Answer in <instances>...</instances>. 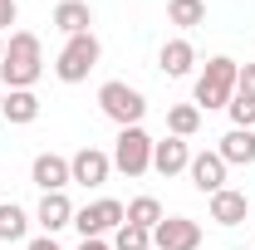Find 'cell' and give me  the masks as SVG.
Masks as SVG:
<instances>
[{"instance_id":"obj_9","label":"cell","mask_w":255,"mask_h":250,"mask_svg":"<svg viewBox=\"0 0 255 250\" xmlns=\"http://www.w3.org/2000/svg\"><path fill=\"white\" fill-rule=\"evenodd\" d=\"M226 113H231L236 127H255V64H241V74H236V98L226 103Z\"/></svg>"},{"instance_id":"obj_12","label":"cell","mask_w":255,"mask_h":250,"mask_svg":"<svg viewBox=\"0 0 255 250\" xmlns=\"http://www.w3.org/2000/svg\"><path fill=\"white\" fill-rule=\"evenodd\" d=\"M191 167V147L187 137H162V142H152V172H162V177H177V172H187Z\"/></svg>"},{"instance_id":"obj_1","label":"cell","mask_w":255,"mask_h":250,"mask_svg":"<svg viewBox=\"0 0 255 250\" xmlns=\"http://www.w3.org/2000/svg\"><path fill=\"white\" fill-rule=\"evenodd\" d=\"M44 74V44L34 30H10L0 59V89H34Z\"/></svg>"},{"instance_id":"obj_23","label":"cell","mask_w":255,"mask_h":250,"mask_svg":"<svg viewBox=\"0 0 255 250\" xmlns=\"http://www.w3.org/2000/svg\"><path fill=\"white\" fill-rule=\"evenodd\" d=\"M113 250H152V231H142V226H118L113 231Z\"/></svg>"},{"instance_id":"obj_6","label":"cell","mask_w":255,"mask_h":250,"mask_svg":"<svg viewBox=\"0 0 255 250\" xmlns=\"http://www.w3.org/2000/svg\"><path fill=\"white\" fill-rule=\"evenodd\" d=\"M128 221V206L123 201H113V196H98L94 206H84V211H74V226H79V236L84 241H103L108 231H118Z\"/></svg>"},{"instance_id":"obj_19","label":"cell","mask_w":255,"mask_h":250,"mask_svg":"<svg viewBox=\"0 0 255 250\" xmlns=\"http://www.w3.org/2000/svg\"><path fill=\"white\" fill-rule=\"evenodd\" d=\"M167 132L172 137H196L201 132V108L196 103H172L167 108Z\"/></svg>"},{"instance_id":"obj_27","label":"cell","mask_w":255,"mask_h":250,"mask_svg":"<svg viewBox=\"0 0 255 250\" xmlns=\"http://www.w3.org/2000/svg\"><path fill=\"white\" fill-rule=\"evenodd\" d=\"M0 59H5V34H0Z\"/></svg>"},{"instance_id":"obj_21","label":"cell","mask_w":255,"mask_h":250,"mask_svg":"<svg viewBox=\"0 0 255 250\" xmlns=\"http://www.w3.org/2000/svg\"><path fill=\"white\" fill-rule=\"evenodd\" d=\"M167 20H172L177 30L206 25V0H167Z\"/></svg>"},{"instance_id":"obj_28","label":"cell","mask_w":255,"mask_h":250,"mask_svg":"<svg viewBox=\"0 0 255 250\" xmlns=\"http://www.w3.org/2000/svg\"><path fill=\"white\" fill-rule=\"evenodd\" d=\"M0 103H5V89H0Z\"/></svg>"},{"instance_id":"obj_17","label":"cell","mask_w":255,"mask_h":250,"mask_svg":"<svg viewBox=\"0 0 255 250\" xmlns=\"http://www.w3.org/2000/svg\"><path fill=\"white\" fill-rule=\"evenodd\" d=\"M94 25V10H89V0H59L54 5V30L69 39V34H89Z\"/></svg>"},{"instance_id":"obj_20","label":"cell","mask_w":255,"mask_h":250,"mask_svg":"<svg viewBox=\"0 0 255 250\" xmlns=\"http://www.w3.org/2000/svg\"><path fill=\"white\" fill-rule=\"evenodd\" d=\"M25 236H30V216H25V206L5 201V206H0V241L15 246V241H25Z\"/></svg>"},{"instance_id":"obj_22","label":"cell","mask_w":255,"mask_h":250,"mask_svg":"<svg viewBox=\"0 0 255 250\" xmlns=\"http://www.w3.org/2000/svg\"><path fill=\"white\" fill-rule=\"evenodd\" d=\"M157 221H162V201H157V196H132V201H128V226L152 231Z\"/></svg>"},{"instance_id":"obj_29","label":"cell","mask_w":255,"mask_h":250,"mask_svg":"<svg viewBox=\"0 0 255 250\" xmlns=\"http://www.w3.org/2000/svg\"><path fill=\"white\" fill-rule=\"evenodd\" d=\"M251 216H255V206H251Z\"/></svg>"},{"instance_id":"obj_15","label":"cell","mask_w":255,"mask_h":250,"mask_svg":"<svg viewBox=\"0 0 255 250\" xmlns=\"http://www.w3.org/2000/svg\"><path fill=\"white\" fill-rule=\"evenodd\" d=\"M246 216H251V201H246V191H231V187L211 191V221H216V226H241Z\"/></svg>"},{"instance_id":"obj_2","label":"cell","mask_w":255,"mask_h":250,"mask_svg":"<svg viewBox=\"0 0 255 250\" xmlns=\"http://www.w3.org/2000/svg\"><path fill=\"white\" fill-rule=\"evenodd\" d=\"M236 74H241V64L231 59V54H216V59H206V69L196 74L191 103H196L201 113H211V108H226V103L236 98Z\"/></svg>"},{"instance_id":"obj_5","label":"cell","mask_w":255,"mask_h":250,"mask_svg":"<svg viewBox=\"0 0 255 250\" xmlns=\"http://www.w3.org/2000/svg\"><path fill=\"white\" fill-rule=\"evenodd\" d=\"M108 157H113V167H118L123 177H142V172H152V137H147L142 127H118Z\"/></svg>"},{"instance_id":"obj_11","label":"cell","mask_w":255,"mask_h":250,"mask_svg":"<svg viewBox=\"0 0 255 250\" xmlns=\"http://www.w3.org/2000/svg\"><path fill=\"white\" fill-rule=\"evenodd\" d=\"M30 182L39 191H64L74 177H69V157H59V152H39L30 162Z\"/></svg>"},{"instance_id":"obj_24","label":"cell","mask_w":255,"mask_h":250,"mask_svg":"<svg viewBox=\"0 0 255 250\" xmlns=\"http://www.w3.org/2000/svg\"><path fill=\"white\" fill-rule=\"evenodd\" d=\"M15 20H20V5H15V0H0V34L10 30Z\"/></svg>"},{"instance_id":"obj_13","label":"cell","mask_w":255,"mask_h":250,"mask_svg":"<svg viewBox=\"0 0 255 250\" xmlns=\"http://www.w3.org/2000/svg\"><path fill=\"white\" fill-rule=\"evenodd\" d=\"M0 118H5V123H15V127H30L34 118H39V98H34V89H5Z\"/></svg>"},{"instance_id":"obj_26","label":"cell","mask_w":255,"mask_h":250,"mask_svg":"<svg viewBox=\"0 0 255 250\" xmlns=\"http://www.w3.org/2000/svg\"><path fill=\"white\" fill-rule=\"evenodd\" d=\"M79 250H113V246H108V241H84Z\"/></svg>"},{"instance_id":"obj_16","label":"cell","mask_w":255,"mask_h":250,"mask_svg":"<svg viewBox=\"0 0 255 250\" xmlns=\"http://www.w3.org/2000/svg\"><path fill=\"white\" fill-rule=\"evenodd\" d=\"M216 152H221L226 167H251L255 162V127H231Z\"/></svg>"},{"instance_id":"obj_3","label":"cell","mask_w":255,"mask_h":250,"mask_svg":"<svg viewBox=\"0 0 255 250\" xmlns=\"http://www.w3.org/2000/svg\"><path fill=\"white\" fill-rule=\"evenodd\" d=\"M98 59H103V44H98V34H69L59 49V59H54V74H59L64 84H84L89 74L98 69Z\"/></svg>"},{"instance_id":"obj_18","label":"cell","mask_w":255,"mask_h":250,"mask_svg":"<svg viewBox=\"0 0 255 250\" xmlns=\"http://www.w3.org/2000/svg\"><path fill=\"white\" fill-rule=\"evenodd\" d=\"M191 64H196V49H191V39H167L157 54V69L167 74V79H187Z\"/></svg>"},{"instance_id":"obj_10","label":"cell","mask_w":255,"mask_h":250,"mask_svg":"<svg viewBox=\"0 0 255 250\" xmlns=\"http://www.w3.org/2000/svg\"><path fill=\"white\" fill-rule=\"evenodd\" d=\"M187 177H191V187L201 191V196L221 191V187H226V162H221V152H191Z\"/></svg>"},{"instance_id":"obj_14","label":"cell","mask_w":255,"mask_h":250,"mask_svg":"<svg viewBox=\"0 0 255 250\" xmlns=\"http://www.w3.org/2000/svg\"><path fill=\"white\" fill-rule=\"evenodd\" d=\"M34 221L44 226V236H54V231H64V226H74V201H69L64 191H44V201H39Z\"/></svg>"},{"instance_id":"obj_25","label":"cell","mask_w":255,"mask_h":250,"mask_svg":"<svg viewBox=\"0 0 255 250\" xmlns=\"http://www.w3.org/2000/svg\"><path fill=\"white\" fill-rule=\"evenodd\" d=\"M25 250H59V241H54V236H34Z\"/></svg>"},{"instance_id":"obj_7","label":"cell","mask_w":255,"mask_h":250,"mask_svg":"<svg viewBox=\"0 0 255 250\" xmlns=\"http://www.w3.org/2000/svg\"><path fill=\"white\" fill-rule=\"evenodd\" d=\"M152 250H201V221L162 216L157 226H152Z\"/></svg>"},{"instance_id":"obj_8","label":"cell","mask_w":255,"mask_h":250,"mask_svg":"<svg viewBox=\"0 0 255 250\" xmlns=\"http://www.w3.org/2000/svg\"><path fill=\"white\" fill-rule=\"evenodd\" d=\"M108 172H113V157L103 152V147H79V152L69 157V177L79 187H103Z\"/></svg>"},{"instance_id":"obj_4","label":"cell","mask_w":255,"mask_h":250,"mask_svg":"<svg viewBox=\"0 0 255 250\" xmlns=\"http://www.w3.org/2000/svg\"><path fill=\"white\" fill-rule=\"evenodd\" d=\"M98 108H103L108 123H118V127H142L147 98L137 94L132 84H123V79H108V84L98 89Z\"/></svg>"}]
</instances>
